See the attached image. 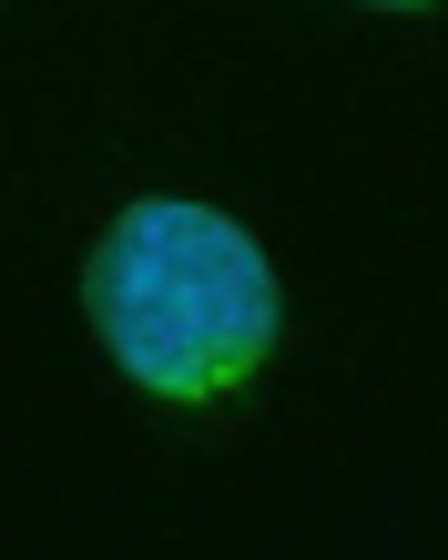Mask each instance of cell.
I'll use <instances>...</instances> for the list:
<instances>
[{
    "mask_svg": "<svg viewBox=\"0 0 448 560\" xmlns=\"http://www.w3.org/2000/svg\"><path fill=\"white\" fill-rule=\"evenodd\" d=\"M92 316H103L113 357L164 398H214L255 368L275 295H266V255L214 205H133L103 235Z\"/></svg>",
    "mask_w": 448,
    "mask_h": 560,
    "instance_id": "cell-1",
    "label": "cell"
}]
</instances>
